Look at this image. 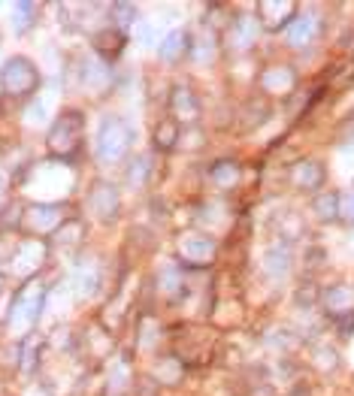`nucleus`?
Returning <instances> with one entry per match:
<instances>
[{"label":"nucleus","mask_w":354,"mask_h":396,"mask_svg":"<svg viewBox=\"0 0 354 396\" xmlns=\"http://www.w3.org/2000/svg\"><path fill=\"white\" fill-rule=\"evenodd\" d=\"M321 302H324V309L333 315V318H339V315L354 312V290L345 288V285H333V288H327L321 293Z\"/></svg>","instance_id":"obj_10"},{"label":"nucleus","mask_w":354,"mask_h":396,"mask_svg":"<svg viewBox=\"0 0 354 396\" xmlns=\"http://www.w3.org/2000/svg\"><path fill=\"white\" fill-rule=\"evenodd\" d=\"M112 21H116L112 28L124 33L136 21V6L133 4H116V6H112Z\"/></svg>","instance_id":"obj_27"},{"label":"nucleus","mask_w":354,"mask_h":396,"mask_svg":"<svg viewBox=\"0 0 354 396\" xmlns=\"http://www.w3.org/2000/svg\"><path fill=\"white\" fill-rule=\"evenodd\" d=\"M215 251H219V245L206 233H185L179 239V257L188 266H209L215 260Z\"/></svg>","instance_id":"obj_5"},{"label":"nucleus","mask_w":354,"mask_h":396,"mask_svg":"<svg viewBox=\"0 0 354 396\" xmlns=\"http://www.w3.org/2000/svg\"><path fill=\"white\" fill-rule=\"evenodd\" d=\"M258 13L260 18H264V25L270 30H276L282 25H291V18H294V4H272V0H264V4L258 6Z\"/></svg>","instance_id":"obj_14"},{"label":"nucleus","mask_w":354,"mask_h":396,"mask_svg":"<svg viewBox=\"0 0 354 396\" xmlns=\"http://www.w3.org/2000/svg\"><path fill=\"white\" fill-rule=\"evenodd\" d=\"M85 236V227H82V221H64L58 230L52 233V242L55 245H73V242H79Z\"/></svg>","instance_id":"obj_24"},{"label":"nucleus","mask_w":354,"mask_h":396,"mask_svg":"<svg viewBox=\"0 0 354 396\" xmlns=\"http://www.w3.org/2000/svg\"><path fill=\"white\" fill-rule=\"evenodd\" d=\"M157 285H161V293H164V297L173 300V297H179V293H182V285H185V278H182V273H179L176 266H170V269H164V273H161Z\"/></svg>","instance_id":"obj_26"},{"label":"nucleus","mask_w":354,"mask_h":396,"mask_svg":"<svg viewBox=\"0 0 354 396\" xmlns=\"http://www.w3.org/2000/svg\"><path fill=\"white\" fill-rule=\"evenodd\" d=\"M131 145H133V130L124 118L106 115L104 121H100L97 137H94V154H97L100 164H106V166L121 164L124 157H128Z\"/></svg>","instance_id":"obj_1"},{"label":"nucleus","mask_w":354,"mask_h":396,"mask_svg":"<svg viewBox=\"0 0 354 396\" xmlns=\"http://www.w3.org/2000/svg\"><path fill=\"white\" fill-rule=\"evenodd\" d=\"M0 290H4V276H0Z\"/></svg>","instance_id":"obj_31"},{"label":"nucleus","mask_w":354,"mask_h":396,"mask_svg":"<svg viewBox=\"0 0 354 396\" xmlns=\"http://www.w3.org/2000/svg\"><path fill=\"white\" fill-rule=\"evenodd\" d=\"M94 290H97V269H76V276H73L76 297H91Z\"/></svg>","instance_id":"obj_25"},{"label":"nucleus","mask_w":354,"mask_h":396,"mask_svg":"<svg viewBox=\"0 0 354 396\" xmlns=\"http://www.w3.org/2000/svg\"><path fill=\"white\" fill-rule=\"evenodd\" d=\"M324 164L321 161H312V157H306V161H297L291 166V185L297 191H306V194H312V191H321L324 185Z\"/></svg>","instance_id":"obj_7"},{"label":"nucleus","mask_w":354,"mask_h":396,"mask_svg":"<svg viewBox=\"0 0 354 396\" xmlns=\"http://www.w3.org/2000/svg\"><path fill=\"white\" fill-rule=\"evenodd\" d=\"M82 140H85V115L79 109H64L52 121L49 133H45V149L55 157H70L82 149Z\"/></svg>","instance_id":"obj_2"},{"label":"nucleus","mask_w":354,"mask_h":396,"mask_svg":"<svg viewBox=\"0 0 354 396\" xmlns=\"http://www.w3.org/2000/svg\"><path fill=\"white\" fill-rule=\"evenodd\" d=\"M0 88H4L6 97H31L40 88V70L31 58H9L0 67Z\"/></svg>","instance_id":"obj_3"},{"label":"nucleus","mask_w":354,"mask_h":396,"mask_svg":"<svg viewBox=\"0 0 354 396\" xmlns=\"http://www.w3.org/2000/svg\"><path fill=\"white\" fill-rule=\"evenodd\" d=\"M243 179V166L236 161H215L209 164V182L215 188H233Z\"/></svg>","instance_id":"obj_15"},{"label":"nucleus","mask_w":354,"mask_h":396,"mask_svg":"<svg viewBox=\"0 0 354 396\" xmlns=\"http://www.w3.org/2000/svg\"><path fill=\"white\" fill-rule=\"evenodd\" d=\"M88 209L100 224H112L118 218V212H121L118 188L109 185V182H94L91 191H88Z\"/></svg>","instance_id":"obj_4"},{"label":"nucleus","mask_w":354,"mask_h":396,"mask_svg":"<svg viewBox=\"0 0 354 396\" xmlns=\"http://www.w3.org/2000/svg\"><path fill=\"white\" fill-rule=\"evenodd\" d=\"M170 118H176L179 124H197L200 100L188 85H176L173 91H170Z\"/></svg>","instance_id":"obj_6"},{"label":"nucleus","mask_w":354,"mask_h":396,"mask_svg":"<svg viewBox=\"0 0 354 396\" xmlns=\"http://www.w3.org/2000/svg\"><path fill=\"white\" fill-rule=\"evenodd\" d=\"M148 173H152V157H145V154L133 157L131 166L124 169V176H128V185H131V188H143L145 179H148Z\"/></svg>","instance_id":"obj_22"},{"label":"nucleus","mask_w":354,"mask_h":396,"mask_svg":"<svg viewBox=\"0 0 354 396\" xmlns=\"http://www.w3.org/2000/svg\"><path fill=\"white\" fill-rule=\"evenodd\" d=\"M152 140L155 145L161 152H170V149H176L179 140H182V124L176 118H161L155 124V133H152Z\"/></svg>","instance_id":"obj_16"},{"label":"nucleus","mask_w":354,"mask_h":396,"mask_svg":"<svg viewBox=\"0 0 354 396\" xmlns=\"http://www.w3.org/2000/svg\"><path fill=\"white\" fill-rule=\"evenodd\" d=\"M33 21H37V4H31V0L13 4V30L16 33H28L33 28Z\"/></svg>","instance_id":"obj_19"},{"label":"nucleus","mask_w":354,"mask_h":396,"mask_svg":"<svg viewBox=\"0 0 354 396\" xmlns=\"http://www.w3.org/2000/svg\"><path fill=\"white\" fill-rule=\"evenodd\" d=\"M124 43H128V37H124L121 30L106 28V30H100L97 37H94V52H97L104 61H116L118 55L124 52Z\"/></svg>","instance_id":"obj_11"},{"label":"nucleus","mask_w":354,"mask_h":396,"mask_svg":"<svg viewBox=\"0 0 354 396\" xmlns=\"http://www.w3.org/2000/svg\"><path fill=\"white\" fill-rule=\"evenodd\" d=\"M28 221L37 230H43V224L45 227H55V224L61 221V206H31L28 209Z\"/></svg>","instance_id":"obj_21"},{"label":"nucleus","mask_w":354,"mask_h":396,"mask_svg":"<svg viewBox=\"0 0 354 396\" xmlns=\"http://www.w3.org/2000/svg\"><path fill=\"white\" fill-rule=\"evenodd\" d=\"M312 215L318 221H336L339 218V194H333V191H321V194H315Z\"/></svg>","instance_id":"obj_17"},{"label":"nucleus","mask_w":354,"mask_h":396,"mask_svg":"<svg viewBox=\"0 0 354 396\" xmlns=\"http://www.w3.org/2000/svg\"><path fill=\"white\" fill-rule=\"evenodd\" d=\"M284 37H288V43L294 49L309 46V43L318 37V18L315 16H297V18H291V25L284 28Z\"/></svg>","instance_id":"obj_8"},{"label":"nucleus","mask_w":354,"mask_h":396,"mask_svg":"<svg viewBox=\"0 0 354 396\" xmlns=\"http://www.w3.org/2000/svg\"><path fill=\"white\" fill-rule=\"evenodd\" d=\"M291 260H294V254H291V245L288 242H276L267 251V257H264V269L270 276H276V278H282V276H288V269H291Z\"/></svg>","instance_id":"obj_13"},{"label":"nucleus","mask_w":354,"mask_h":396,"mask_svg":"<svg viewBox=\"0 0 354 396\" xmlns=\"http://www.w3.org/2000/svg\"><path fill=\"white\" fill-rule=\"evenodd\" d=\"M18 224H21V203H6V206L0 209V233L13 230Z\"/></svg>","instance_id":"obj_28"},{"label":"nucleus","mask_w":354,"mask_h":396,"mask_svg":"<svg viewBox=\"0 0 354 396\" xmlns=\"http://www.w3.org/2000/svg\"><path fill=\"white\" fill-rule=\"evenodd\" d=\"M255 37H258V25H255V18H239L236 25H233L231 43H233V49H248L251 43H255Z\"/></svg>","instance_id":"obj_20"},{"label":"nucleus","mask_w":354,"mask_h":396,"mask_svg":"<svg viewBox=\"0 0 354 396\" xmlns=\"http://www.w3.org/2000/svg\"><path fill=\"white\" fill-rule=\"evenodd\" d=\"M339 218L354 224V191H348V194L339 197Z\"/></svg>","instance_id":"obj_30"},{"label":"nucleus","mask_w":354,"mask_h":396,"mask_svg":"<svg viewBox=\"0 0 354 396\" xmlns=\"http://www.w3.org/2000/svg\"><path fill=\"white\" fill-rule=\"evenodd\" d=\"M43 348H45V342H43V336H37V333H31V336L21 339V348H18V369L25 372V375H31V372L37 369L40 357H43Z\"/></svg>","instance_id":"obj_12"},{"label":"nucleus","mask_w":354,"mask_h":396,"mask_svg":"<svg viewBox=\"0 0 354 396\" xmlns=\"http://www.w3.org/2000/svg\"><path fill=\"white\" fill-rule=\"evenodd\" d=\"M297 302H300L303 309H309V305L321 302V290H318V285H303L300 290H297Z\"/></svg>","instance_id":"obj_29"},{"label":"nucleus","mask_w":354,"mask_h":396,"mask_svg":"<svg viewBox=\"0 0 354 396\" xmlns=\"http://www.w3.org/2000/svg\"><path fill=\"white\" fill-rule=\"evenodd\" d=\"M188 52H191V37L185 30H170L167 37L157 43V55H161V61H167V64L182 61Z\"/></svg>","instance_id":"obj_9"},{"label":"nucleus","mask_w":354,"mask_h":396,"mask_svg":"<svg viewBox=\"0 0 354 396\" xmlns=\"http://www.w3.org/2000/svg\"><path fill=\"white\" fill-rule=\"evenodd\" d=\"M294 82V76L288 67H272L270 73H264V79H260V85L267 88V91H288Z\"/></svg>","instance_id":"obj_23"},{"label":"nucleus","mask_w":354,"mask_h":396,"mask_svg":"<svg viewBox=\"0 0 354 396\" xmlns=\"http://www.w3.org/2000/svg\"><path fill=\"white\" fill-rule=\"evenodd\" d=\"M79 76H82V85L85 88H104L109 82V70L104 61H94V58H85L82 61V70H79Z\"/></svg>","instance_id":"obj_18"}]
</instances>
